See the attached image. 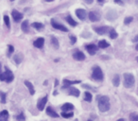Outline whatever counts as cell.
<instances>
[{"label": "cell", "instance_id": "7dc6e473", "mask_svg": "<svg viewBox=\"0 0 138 121\" xmlns=\"http://www.w3.org/2000/svg\"><path fill=\"white\" fill-rule=\"evenodd\" d=\"M87 121H92V120H87Z\"/></svg>", "mask_w": 138, "mask_h": 121}, {"label": "cell", "instance_id": "ac0fdd59", "mask_svg": "<svg viewBox=\"0 0 138 121\" xmlns=\"http://www.w3.org/2000/svg\"><path fill=\"white\" fill-rule=\"evenodd\" d=\"M21 28H22V30H23L24 32H26V33L29 32V21H28V20H25L24 22L22 23V25H21Z\"/></svg>", "mask_w": 138, "mask_h": 121}, {"label": "cell", "instance_id": "7bdbcfd3", "mask_svg": "<svg viewBox=\"0 0 138 121\" xmlns=\"http://www.w3.org/2000/svg\"><path fill=\"white\" fill-rule=\"evenodd\" d=\"M136 5L138 6V0H136Z\"/></svg>", "mask_w": 138, "mask_h": 121}, {"label": "cell", "instance_id": "1f68e13d", "mask_svg": "<svg viewBox=\"0 0 138 121\" xmlns=\"http://www.w3.org/2000/svg\"><path fill=\"white\" fill-rule=\"evenodd\" d=\"M4 22H5L6 26L10 28V18H9V16H7V15L4 16Z\"/></svg>", "mask_w": 138, "mask_h": 121}, {"label": "cell", "instance_id": "277c9868", "mask_svg": "<svg viewBox=\"0 0 138 121\" xmlns=\"http://www.w3.org/2000/svg\"><path fill=\"white\" fill-rule=\"evenodd\" d=\"M92 78L95 80H102L103 79V72L100 67L95 66L93 68V73H92Z\"/></svg>", "mask_w": 138, "mask_h": 121}, {"label": "cell", "instance_id": "9a60e30c", "mask_svg": "<svg viewBox=\"0 0 138 121\" xmlns=\"http://www.w3.org/2000/svg\"><path fill=\"white\" fill-rule=\"evenodd\" d=\"M68 94L70 96H73V97H79L80 96V90H78L77 88H73V87H69L68 88Z\"/></svg>", "mask_w": 138, "mask_h": 121}, {"label": "cell", "instance_id": "74e56055", "mask_svg": "<svg viewBox=\"0 0 138 121\" xmlns=\"http://www.w3.org/2000/svg\"><path fill=\"white\" fill-rule=\"evenodd\" d=\"M136 41L138 42V36H136V37L133 39V42H136Z\"/></svg>", "mask_w": 138, "mask_h": 121}, {"label": "cell", "instance_id": "83f0119b", "mask_svg": "<svg viewBox=\"0 0 138 121\" xmlns=\"http://www.w3.org/2000/svg\"><path fill=\"white\" fill-rule=\"evenodd\" d=\"M74 116V114L73 113H67V112H62V117H64V118H70V117H72Z\"/></svg>", "mask_w": 138, "mask_h": 121}, {"label": "cell", "instance_id": "603a6c76", "mask_svg": "<svg viewBox=\"0 0 138 121\" xmlns=\"http://www.w3.org/2000/svg\"><path fill=\"white\" fill-rule=\"evenodd\" d=\"M51 45H52L53 47H55L56 49L59 48L60 44H59V41H58V39L56 37H51Z\"/></svg>", "mask_w": 138, "mask_h": 121}, {"label": "cell", "instance_id": "5b68a950", "mask_svg": "<svg viewBox=\"0 0 138 121\" xmlns=\"http://www.w3.org/2000/svg\"><path fill=\"white\" fill-rule=\"evenodd\" d=\"M51 26H52L54 28L59 29V30H62V31H63V32H67V31H68V28H67L65 26H63V25H62V24L57 23L54 19L51 20Z\"/></svg>", "mask_w": 138, "mask_h": 121}, {"label": "cell", "instance_id": "f546056e", "mask_svg": "<svg viewBox=\"0 0 138 121\" xmlns=\"http://www.w3.org/2000/svg\"><path fill=\"white\" fill-rule=\"evenodd\" d=\"M13 51H14V47H12L11 45H9V49H8V53H7V56L10 57V56H11V54L13 53Z\"/></svg>", "mask_w": 138, "mask_h": 121}, {"label": "cell", "instance_id": "f35d334b", "mask_svg": "<svg viewBox=\"0 0 138 121\" xmlns=\"http://www.w3.org/2000/svg\"><path fill=\"white\" fill-rule=\"evenodd\" d=\"M98 1V3H103L104 2V0H97Z\"/></svg>", "mask_w": 138, "mask_h": 121}, {"label": "cell", "instance_id": "bcb514c9", "mask_svg": "<svg viewBox=\"0 0 138 121\" xmlns=\"http://www.w3.org/2000/svg\"><path fill=\"white\" fill-rule=\"evenodd\" d=\"M10 1H14V0H10Z\"/></svg>", "mask_w": 138, "mask_h": 121}, {"label": "cell", "instance_id": "3957f363", "mask_svg": "<svg viewBox=\"0 0 138 121\" xmlns=\"http://www.w3.org/2000/svg\"><path fill=\"white\" fill-rule=\"evenodd\" d=\"M14 79V76L12 74V72L9 69H6L4 73L0 74V80L6 81V82H11Z\"/></svg>", "mask_w": 138, "mask_h": 121}, {"label": "cell", "instance_id": "60d3db41", "mask_svg": "<svg viewBox=\"0 0 138 121\" xmlns=\"http://www.w3.org/2000/svg\"><path fill=\"white\" fill-rule=\"evenodd\" d=\"M135 49H136V50H138V44H137V46L135 47Z\"/></svg>", "mask_w": 138, "mask_h": 121}, {"label": "cell", "instance_id": "8fae6325", "mask_svg": "<svg viewBox=\"0 0 138 121\" xmlns=\"http://www.w3.org/2000/svg\"><path fill=\"white\" fill-rule=\"evenodd\" d=\"M76 15L77 17L81 20H84L86 18V11L82 9H76Z\"/></svg>", "mask_w": 138, "mask_h": 121}, {"label": "cell", "instance_id": "52a82bcc", "mask_svg": "<svg viewBox=\"0 0 138 121\" xmlns=\"http://www.w3.org/2000/svg\"><path fill=\"white\" fill-rule=\"evenodd\" d=\"M11 15H12V18H13V20H14L15 22H19L20 20L23 19V14L21 13V12H19L18 10H16V9L12 10Z\"/></svg>", "mask_w": 138, "mask_h": 121}, {"label": "cell", "instance_id": "cb8c5ba5", "mask_svg": "<svg viewBox=\"0 0 138 121\" xmlns=\"http://www.w3.org/2000/svg\"><path fill=\"white\" fill-rule=\"evenodd\" d=\"M120 83V77H119L118 75H115L114 77V79H113V84H114L115 87H117Z\"/></svg>", "mask_w": 138, "mask_h": 121}, {"label": "cell", "instance_id": "8992f818", "mask_svg": "<svg viewBox=\"0 0 138 121\" xmlns=\"http://www.w3.org/2000/svg\"><path fill=\"white\" fill-rule=\"evenodd\" d=\"M88 16H89L90 21H92V22H97L100 20L99 13H97L96 11H91V12H89Z\"/></svg>", "mask_w": 138, "mask_h": 121}, {"label": "cell", "instance_id": "4316f807", "mask_svg": "<svg viewBox=\"0 0 138 121\" xmlns=\"http://www.w3.org/2000/svg\"><path fill=\"white\" fill-rule=\"evenodd\" d=\"M84 100L88 101V102L92 101V95L89 92H85L84 93Z\"/></svg>", "mask_w": 138, "mask_h": 121}, {"label": "cell", "instance_id": "44dd1931", "mask_svg": "<svg viewBox=\"0 0 138 121\" xmlns=\"http://www.w3.org/2000/svg\"><path fill=\"white\" fill-rule=\"evenodd\" d=\"M63 83L65 86H69L72 84L81 83V80H70V79H63Z\"/></svg>", "mask_w": 138, "mask_h": 121}, {"label": "cell", "instance_id": "d6a6232c", "mask_svg": "<svg viewBox=\"0 0 138 121\" xmlns=\"http://www.w3.org/2000/svg\"><path fill=\"white\" fill-rule=\"evenodd\" d=\"M130 120L131 121H138V115L136 114H132L130 116Z\"/></svg>", "mask_w": 138, "mask_h": 121}, {"label": "cell", "instance_id": "d6986e66", "mask_svg": "<svg viewBox=\"0 0 138 121\" xmlns=\"http://www.w3.org/2000/svg\"><path fill=\"white\" fill-rule=\"evenodd\" d=\"M46 114H47L48 116H50V117H56V118L59 117V115H58L57 113L55 112L51 107H48L47 109H46Z\"/></svg>", "mask_w": 138, "mask_h": 121}, {"label": "cell", "instance_id": "836d02e7", "mask_svg": "<svg viewBox=\"0 0 138 121\" xmlns=\"http://www.w3.org/2000/svg\"><path fill=\"white\" fill-rule=\"evenodd\" d=\"M133 18L132 17V16H129V17H126V18H125L124 23H125V25H129L130 23L133 22Z\"/></svg>", "mask_w": 138, "mask_h": 121}, {"label": "cell", "instance_id": "ba28073f", "mask_svg": "<svg viewBox=\"0 0 138 121\" xmlns=\"http://www.w3.org/2000/svg\"><path fill=\"white\" fill-rule=\"evenodd\" d=\"M47 102V97H44L43 98H41L37 103V108H38L40 111H43L45 109V106Z\"/></svg>", "mask_w": 138, "mask_h": 121}, {"label": "cell", "instance_id": "2e32d148", "mask_svg": "<svg viewBox=\"0 0 138 121\" xmlns=\"http://www.w3.org/2000/svg\"><path fill=\"white\" fill-rule=\"evenodd\" d=\"M73 109H74V105L72 103H64L62 106V112H69V111H72Z\"/></svg>", "mask_w": 138, "mask_h": 121}, {"label": "cell", "instance_id": "ab89813d", "mask_svg": "<svg viewBox=\"0 0 138 121\" xmlns=\"http://www.w3.org/2000/svg\"><path fill=\"white\" fill-rule=\"evenodd\" d=\"M117 121H125V120H124L123 118H120V119H118V120H117Z\"/></svg>", "mask_w": 138, "mask_h": 121}, {"label": "cell", "instance_id": "9c48e42d", "mask_svg": "<svg viewBox=\"0 0 138 121\" xmlns=\"http://www.w3.org/2000/svg\"><path fill=\"white\" fill-rule=\"evenodd\" d=\"M86 50L89 52V54H91V55H95L96 50H97V47L95 46V45H93V44L87 45L86 46Z\"/></svg>", "mask_w": 138, "mask_h": 121}, {"label": "cell", "instance_id": "d590c367", "mask_svg": "<svg viewBox=\"0 0 138 121\" xmlns=\"http://www.w3.org/2000/svg\"><path fill=\"white\" fill-rule=\"evenodd\" d=\"M70 40H71V44H72V45H74V44L77 42V38L75 37V36H71V37H70Z\"/></svg>", "mask_w": 138, "mask_h": 121}, {"label": "cell", "instance_id": "30bf717a", "mask_svg": "<svg viewBox=\"0 0 138 121\" xmlns=\"http://www.w3.org/2000/svg\"><path fill=\"white\" fill-rule=\"evenodd\" d=\"M44 44H45V39L43 37L38 38L37 40H35L33 43V46L36 48H42L44 47Z\"/></svg>", "mask_w": 138, "mask_h": 121}, {"label": "cell", "instance_id": "7402d4cb", "mask_svg": "<svg viewBox=\"0 0 138 121\" xmlns=\"http://www.w3.org/2000/svg\"><path fill=\"white\" fill-rule=\"evenodd\" d=\"M110 46V44L108 42H106L105 40H101L98 42V47L99 48H106V47H108Z\"/></svg>", "mask_w": 138, "mask_h": 121}, {"label": "cell", "instance_id": "4dcf8cb0", "mask_svg": "<svg viewBox=\"0 0 138 121\" xmlns=\"http://www.w3.org/2000/svg\"><path fill=\"white\" fill-rule=\"evenodd\" d=\"M0 101L1 103H6V94L0 91Z\"/></svg>", "mask_w": 138, "mask_h": 121}, {"label": "cell", "instance_id": "7a4b0ae2", "mask_svg": "<svg viewBox=\"0 0 138 121\" xmlns=\"http://www.w3.org/2000/svg\"><path fill=\"white\" fill-rule=\"evenodd\" d=\"M123 78H124L123 84L126 88H132L134 85V77H133V74L126 73V74L123 75Z\"/></svg>", "mask_w": 138, "mask_h": 121}, {"label": "cell", "instance_id": "d4e9b609", "mask_svg": "<svg viewBox=\"0 0 138 121\" xmlns=\"http://www.w3.org/2000/svg\"><path fill=\"white\" fill-rule=\"evenodd\" d=\"M66 21L68 22V24H69V25H71L72 27H76V26H77L76 21H75L74 19L72 18L70 15H68V16L66 17Z\"/></svg>", "mask_w": 138, "mask_h": 121}, {"label": "cell", "instance_id": "7c38bea8", "mask_svg": "<svg viewBox=\"0 0 138 121\" xmlns=\"http://www.w3.org/2000/svg\"><path fill=\"white\" fill-rule=\"evenodd\" d=\"M24 60V55L19 52V53H16L15 54V56L13 57V60H14V62L16 64H20L21 62H22V60Z\"/></svg>", "mask_w": 138, "mask_h": 121}, {"label": "cell", "instance_id": "ee69618b", "mask_svg": "<svg viewBox=\"0 0 138 121\" xmlns=\"http://www.w3.org/2000/svg\"><path fill=\"white\" fill-rule=\"evenodd\" d=\"M0 72H1V63H0Z\"/></svg>", "mask_w": 138, "mask_h": 121}, {"label": "cell", "instance_id": "4fadbf2b", "mask_svg": "<svg viewBox=\"0 0 138 121\" xmlns=\"http://www.w3.org/2000/svg\"><path fill=\"white\" fill-rule=\"evenodd\" d=\"M73 58L77 60H85V55L81 51H76L73 54Z\"/></svg>", "mask_w": 138, "mask_h": 121}, {"label": "cell", "instance_id": "f1b7e54d", "mask_svg": "<svg viewBox=\"0 0 138 121\" xmlns=\"http://www.w3.org/2000/svg\"><path fill=\"white\" fill-rule=\"evenodd\" d=\"M117 36H118V34H117V32L114 29H112L110 31V38L111 39H115V38H117Z\"/></svg>", "mask_w": 138, "mask_h": 121}, {"label": "cell", "instance_id": "f6af8a7d", "mask_svg": "<svg viewBox=\"0 0 138 121\" xmlns=\"http://www.w3.org/2000/svg\"><path fill=\"white\" fill-rule=\"evenodd\" d=\"M136 60H137V61H138V57H137V58H136Z\"/></svg>", "mask_w": 138, "mask_h": 121}, {"label": "cell", "instance_id": "e0dca14e", "mask_svg": "<svg viewBox=\"0 0 138 121\" xmlns=\"http://www.w3.org/2000/svg\"><path fill=\"white\" fill-rule=\"evenodd\" d=\"M9 120V113L8 111H2L0 113V121H8Z\"/></svg>", "mask_w": 138, "mask_h": 121}, {"label": "cell", "instance_id": "484cf974", "mask_svg": "<svg viewBox=\"0 0 138 121\" xmlns=\"http://www.w3.org/2000/svg\"><path fill=\"white\" fill-rule=\"evenodd\" d=\"M31 27L34 28H36V29H42L44 28V25L42 23H38V22H35L31 25Z\"/></svg>", "mask_w": 138, "mask_h": 121}, {"label": "cell", "instance_id": "e575fe53", "mask_svg": "<svg viewBox=\"0 0 138 121\" xmlns=\"http://www.w3.org/2000/svg\"><path fill=\"white\" fill-rule=\"evenodd\" d=\"M16 119H17L18 121H25L26 120V118H25L24 114H23V113H21L20 115H18V116L16 117Z\"/></svg>", "mask_w": 138, "mask_h": 121}, {"label": "cell", "instance_id": "8d00e7d4", "mask_svg": "<svg viewBox=\"0 0 138 121\" xmlns=\"http://www.w3.org/2000/svg\"><path fill=\"white\" fill-rule=\"evenodd\" d=\"M83 1H84V2H85L86 4H92V3H93V1H94V0H83Z\"/></svg>", "mask_w": 138, "mask_h": 121}, {"label": "cell", "instance_id": "ffe728a7", "mask_svg": "<svg viewBox=\"0 0 138 121\" xmlns=\"http://www.w3.org/2000/svg\"><path fill=\"white\" fill-rule=\"evenodd\" d=\"M25 84H26V86L29 88L30 95H34V93H35V89H34L33 85L30 83L29 81H28V80H26V81H25Z\"/></svg>", "mask_w": 138, "mask_h": 121}, {"label": "cell", "instance_id": "5bb4252c", "mask_svg": "<svg viewBox=\"0 0 138 121\" xmlns=\"http://www.w3.org/2000/svg\"><path fill=\"white\" fill-rule=\"evenodd\" d=\"M109 27H99V28H95V31L99 35H103L108 31Z\"/></svg>", "mask_w": 138, "mask_h": 121}, {"label": "cell", "instance_id": "6da1fadb", "mask_svg": "<svg viewBox=\"0 0 138 121\" xmlns=\"http://www.w3.org/2000/svg\"><path fill=\"white\" fill-rule=\"evenodd\" d=\"M98 109L100 112L105 113L110 109V99L107 96H101L98 98Z\"/></svg>", "mask_w": 138, "mask_h": 121}, {"label": "cell", "instance_id": "b9f144b4", "mask_svg": "<svg viewBox=\"0 0 138 121\" xmlns=\"http://www.w3.org/2000/svg\"><path fill=\"white\" fill-rule=\"evenodd\" d=\"M47 2H52V1H54V0H46Z\"/></svg>", "mask_w": 138, "mask_h": 121}]
</instances>
